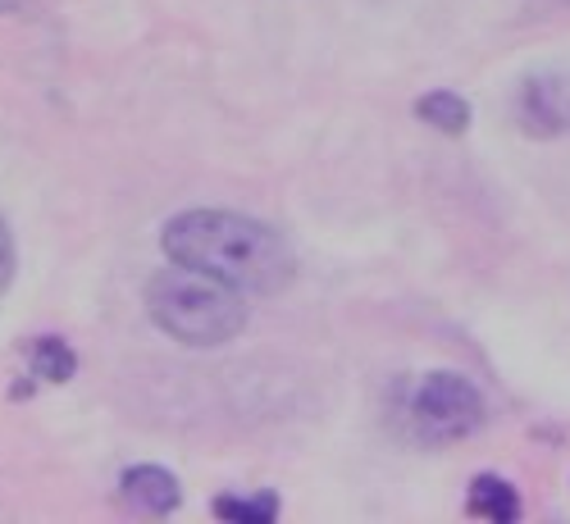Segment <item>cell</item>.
<instances>
[{"instance_id":"12","label":"cell","mask_w":570,"mask_h":524,"mask_svg":"<svg viewBox=\"0 0 570 524\" xmlns=\"http://www.w3.org/2000/svg\"><path fill=\"white\" fill-rule=\"evenodd\" d=\"M561 6H570V0H561Z\"/></svg>"},{"instance_id":"9","label":"cell","mask_w":570,"mask_h":524,"mask_svg":"<svg viewBox=\"0 0 570 524\" xmlns=\"http://www.w3.org/2000/svg\"><path fill=\"white\" fill-rule=\"evenodd\" d=\"M219 520H237V524H269L278 515V497L261 493V497H219L215 502Z\"/></svg>"},{"instance_id":"2","label":"cell","mask_w":570,"mask_h":524,"mask_svg":"<svg viewBox=\"0 0 570 524\" xmlns=\"http://www.w3.org/2000/svg\"><path fill=\"white\" fill-rule=\"evenodd\" d=\"M147 310L169 338H178L187 347H219L247 328L243 293H233L224 283H215L197 269H183V265L160 269L147 283Z\"/></svg>"},{"instance_id":"7","label":"cell","mask_w":570,"mask_h":524,"mask_svg":"<svg viewBox=\"0 0 570 524\" xmlns=\"http://www.w3.org/2000/svg\"><path fill=\"white\" fill-rule=\"evenodd\" d=\"M415 115L439 132H465V123H470V106H465V97H456V91H430V97H420Z\"/></svg>"},{"instance_id":"10","label":"cell","mask_w":570,"mask_h":524,"mask_svg":"<svg viewBox=\"0 0 570 524\" xmlns=\"http://www.w3.org/2000/svg\"><path fill=\"white\" fill-rule=\"evenodd\" d=\"M10 283H14V237H10L6 219H0V297L10 293Z\"/></svg>"},{"instance_id":"4","label":"cell","mask_w":570,"mask_h":524,"mask_svg":"<svg viewBox=\"0 0 570 524\" xmlns=\"http://www.w3.org/2000/svg\"><path fill=\"white\" fill-rule=\"evenodd\" d=\"M515 123L530 137L570 132V73H534L515 91Z\"/></svg>"},{"instance_id":"11","label":"cell","mask_w":570,"mask_h":524,"mask_svg":"<svg viewBox=\"0 0 570 524\" xmlns=\"http://www.w3.org/2000/svg\"><path fill=\"white\" fill-rule=\"evenodd\" d=\"M10 10H19V0H0V14H10Z\"/></svg>"},{"instance_id":"5","label":"cell","mask_w":570,"mask_h":524,"mask_svg":"<svg viewBox=\"0 0 570 524\" xmlns=\"http://www.w3.org/2000/svg\"><path fill=\"white\" fill-rule=\"evenodd\" d=\"M119 488H124V502L132 511H141V515H169L183 502L178 479L169 469H160V465H132Z\"/></svg>"},{"instance_id":"1","label":"cell","mask_w":570,"mask_h":524,"mask_svg":"<svg viewBox=\"0 0 570 524\" xmlns=\"http://www.w3.org/2000/svg\"><path fill=\"white\" fill-rule=\"evenodd\" d=\"M165 256L247 297H274L297 274L288 243L269 224L233 215V210L174 215L165 224Z\"/></svg>"},{"instance_id":"8","label":"cell","mask_w":570,"mask_h":524,"mask_svg":"<svg viewBox=\"0 0 570 524\" xmlns=\"http://www.w3.org/2000/svg\"><path fill=\"white\" fill-rule=\"evenodd\" d=\"M73 352H69V343H60V338H37L32 343V374L37 378H46V384H65V378L73 374Z\"/></svg>"},{"instance_id":"3","label":"cell","mask_w":570,"mask_h":524,"mask_svg":"<svg viewBox=\"0 0 570 524\" xmlns=\"http://www.w3.org/2000/svg\"><path fill=\"white\" fill-rule=\"evenodd\" d=\"M484 415H489L484 393L452 369L424 374L420 388L411 393V424L424 443H461L470 434H480Z\"/></svg>"},{"instance_id":"6","label":"cell","mask_w":570,"mask_h":524,"mask_svg":"<svg viewBox=\"0 0 570 524\" xmlns=\"http://www.w3.org/2000/svg\"><path fill=\"white\" fill-rule=\"evenodd\" d=\"M465 511L489 520V524H511V520H520V497L507 479H498V474H480L465 493Z\"/></svg>"}]
</instances>
